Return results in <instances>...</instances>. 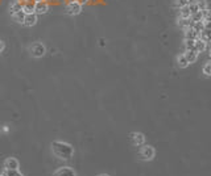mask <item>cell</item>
Returning <instances> with one entry per match:
<instances>
[{
	"instance_id": "1",
	"label": "cell",
	"mask_w": 211,
	"mask_h": 176,
	"mask_svg": "<svg viewBox=\"0 0 211 176\" xmlns=\"http://www.w3.org/2000/svg\"><path fill=\"white\" fill-rule=\"evenodd\" d=\"M53 151L57 156H60L62 159H69L73 155V147L67 143L63 142H54L53 144Z\"/></svg>"
},
{
	"instance_id": "2",
	"label": "cell",
	"mask_w": 211,
	"mask_h": 176,
	"mask_svg": "<svg viewBox=\"0 0 211 176\" xmlns=\"http://www.w3.org/2000/svg\"><path fill=\"white\" fill-rule=\"evenodd\" d=\"M30 51L34 56H41L45 50H44V46L41 45V43H34V45L30 47Z\"/></svg>"
},
{
	"instance_id": "3",
	"label": "cell",
	"mask_w": 211,
	"mask_h": 176,
	"mask_svg": "<svg viewBox=\"0 0 211 176\" xmlns=\"http://www.w3.org/2000/svg\"><path fill=\"white\" fill-rule=\"evenodd\" d=\"M54 176H75V174H74V171H73L71 168L63 167V168L58 169V171L54 174Z\"/></svg>"
},
{
	"instance_id": "4",
	"label": "cell",
	"mask_w": 211,
	"mask_h": 176,
	"mask_svg": "<svg viewBox=\"0 0 211 176\" xmlns=\"http://www.w3.org/2000/svg\"><path fill=\"white\" fill-rule=\"evenodd\" d=\"M4 167H5V169H17L18 168V162L15 158H9V159L5 160Z\"/></svg>"
},
{
	"instance_id": "5",
	"label": "cell",
	"mask_w": 211,
	"mask_h": 176,
	"mask_svg": "<svg viewBox=\"0 0 211 176\" xmlns=\"http://www.w3.org/2000/svg\"><path fill=\"white\" fill-rule=\"evenodd\" d=\"M3 176H23L17 169H5Z\"/></svg>"
},
{
	"instance_id": "6",
	"label": "cell",
	"mask_w": 211,
	"mask_h": 176,
	"mask_svg": "<svg viewBox=\"0 0 211 176\" xmlns=\"http://www.w3.org/2000/svg\"><path fill=\"white\" fill-rule=\"evenodd\" d=\"M145 155H146V159H149L150 156L153 155V151H152V149H145Z\"/></svg>"
},
{
	"instance_id": "7",
	"label": "cell",
	"mask_w": 211,
	"mask_h": 176,
	"mask_svg": "<svg viewBox=\"0 0 211 176\" xmlns=\"http://www.w3.org/2000/svg\"><path fill=\"white\" fill-rule=\"evenodd\" d=\"M99 176H107V175H99Z\"/></svg>"
},
{
	"instance_id": "8",
	"label": "cell",
	"mask_w": 211,
	"mask_h": 176,
	"mask_svg": "<svg viewBox=\"0 0 211 176\" xmlns=\"http://www.w3.org/2000/svg\"><path fill=\"white\" fill-rule=\"evenodd\" d=\"M0 176H3V175H0Z\"/></svg>"
}]
</instances>
